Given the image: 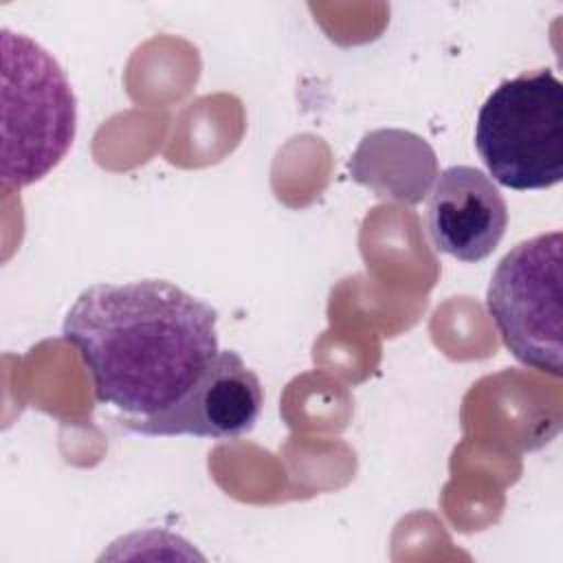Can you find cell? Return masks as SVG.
I'll use <instances>...</instances> for the list:
<instances>
[{"mask_svg": "<svg viewBox=\"0 0 563 563\" xmlns=\"http://www.w3.org/2000/svg\"><path fill=\"white\" fill-rule=\"evenodd\" d=\"M475 150L495 183L528 191L563 178V84L550 68L501 81L482 103Z\"/></svg>", "mask_w": 563, "mask_h": 563, "instance_id": "obj_3", "label": "cell"}, {"mask_svg": "<svg viewBox=\"0 0 563 563\" xmlns=\"http://www.w3.org/2000/svg\"><path fill=\"white\" fill-rule=\"evenodd\" d=\"M262 405L264 389L257 374L238 352L220 350L174 405L121 424L143 435L235 440L255 427Z\"/></svg>", "mask_w": 563, "mask_h": 563, "instance_id": "obj_5", "label": "cell"}, {"mask_svg": "<svg viewBox=\"0 0 563 563\" xmlns=\"http://www.w3.org/2000/svg\"><path fill=\"white\" fill-rule=\"evenodd\" d=\"M563 233H541L512 246L495 266L486 308L508 352L526 367L561 376Z\"/></svg>", "mask_w": 563, "mask_h": 563, "instance_id": "obj_4", "label": "cell"}, {"mask_svg": "<svg viewBox=\"0 0 563 563\" xmlns=\"http://www.w3.org/2000/svg\"><path fill=\"white\" fill-rule=\"evenodd\" d=\"M218 312L165 279L95 284L66 312L62 334L84 361L99 402L121 422L174 405L218 350Z\"/></svg>", "mask_w": 563, "mask_h": 563, "instance_id": "obj_1", "label": "cell"}, {"mask_svg": "<svg viewBox=\"0 0 563 563\" xmlns=\"http://www.w3.org/2000/svg\"><path fill=\"white\" fill-rule=\"evenodd\" d=\"M2 46V167L4 189L44 178L70 150L77 132V101L55 57L11 29Z\"/></svg>", "mask_w": 563, "mask_h": 563, "instance_id": "obj_2", "label": "cell"}, {"mask_svg": "<svg viewBox=\"0 0 563 563\" xmlns=\"http://www.w3.org/2000/svg\"><path fill=\"white\" fill-rule=\"evenodd\" d=\"M427 227L438 251L460 262H482L506 233L508 207L482 169L451 165L435 176L431 187Z\"/></svg>", "mask_w": 563, "mask_h": 563, "instance_id": "obj_6", "label": "cell"}]
</instances>
